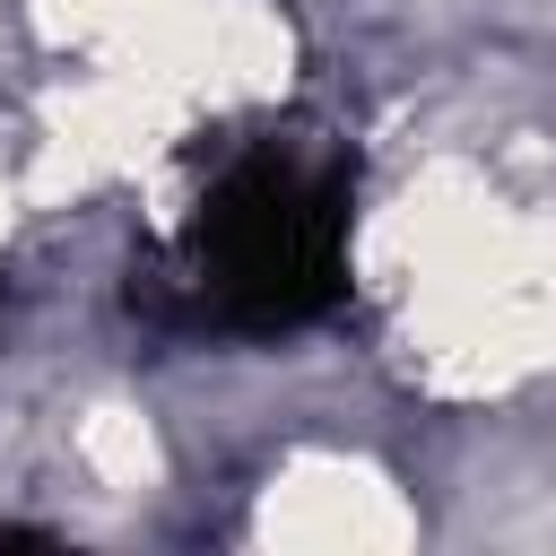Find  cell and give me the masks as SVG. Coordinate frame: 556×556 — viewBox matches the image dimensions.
I'll use <instances>...</instances> for the list:
<instances>
[{
	"label": "cell",
	"mask_w": 556,
	"mask_h": 556,
	"mask_svg": "<svg viewBox=\"0 0 556 556\" xmlns=\"http://www.w3.org/2000/svg\"><path fill=\"white\" fill-rule=\"evenodd\" d=\"M348 165L330 148L252 139L226 156L182 235V278L226 330H295L348 278Z\"/></svg>",
	"instance_id": "1"
}]
</instances>
